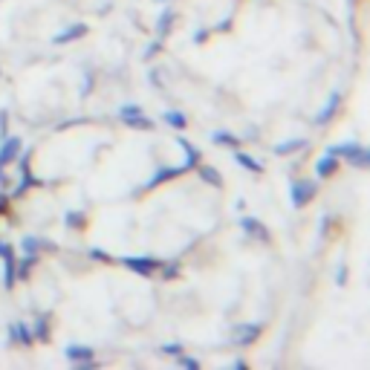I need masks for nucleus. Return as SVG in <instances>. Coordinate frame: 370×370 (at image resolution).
<instances>
[{
	"label": "nucleus",
	"instance_id": "30",
	"mask_svg": "<svg viewBox=\"0 0 370 370\" xmlns=\"http://www.w3.org/2000/svg\"><path fill=\"white\" fill-rule=\"evenodd\" d=\"M90 258H93V260H105V263H113V258H110L105 249H95V246L90 249Z\"/></svg>",
	"mask_w": 370,
	"mask_h": 370
},
{
	"label": "nucleus",
	"instance_id": "15",
	"mask_svg": "<svg viewBox=\"0 0 370 370\" xmlns=\"http://www.w3.org/2000/svg\"><path fill=\"white\" fill-rule=\"evenodd\" d=\"M338 171V157H330V154H324L322 159L315 162V177L318 180H327V177H333Z\"/></svg>",
	"mask_w": 370,
	"mask_h": 370
},
{
	"label": "nucleus",
	"instance_id": "6",
	"mask_svg": "<svg viewBox=\"0 0 370 370\" xmlns=\"http://www.w3.org/2000/svg\"><path fill=\"white\" fill-rule=\"evenodd\" d=\"M0 260H4V286L6 289H15L18 284V275H15V249H12V243H0Z\"/></svg>",
	"mask_w": 370,
	"mask_h": 370
},
{
	"label": "nucleus",
	"instance_id": "24",
	"mask_svg": "<svg viewBox=\"0 0 370 370\" xmlns=\"http://www.w3.org/2000/svg\"><path fill=\"white\" fill-rule=\"evenodd\" d=\"M157 275H162V281H177L183 275V266L177 260H162V266H159Z\"/></svg>",
	"mask_w": 370,
	"mask_h": 370
},
{
	"label": "nucleus",
	"instance_id": "27",
	"mask_svg": "<svg viewBox=\"0 0 370 370\" xmlns=\"http://www.w3.org/2000/svg\"><path fill=\"white\" fill-rule=\"evenodd\" d=\"M162 53V38H157L154 44H147V49L142 53V61H151V58H157Z\"/></svg>",
	"mask_w": 370,
	"mask_h": 370
},
{
	"label": "nucleus",
	"instance_id": "1",
	"mask_svg": "<svg viewBox=\"0 0 370 370\" xmlns=\"http://www.w3.org/2000/svg\"><path fill=\"white\" fill-rule=\"evenodd\" d=\"M113 263H121L125 269H131V272L136 278H154L159 272L162 260L154 258V255H128V258H113Z\"/></svg>",
	"mask_w": 370,
	"mask_h": 370
},
{
	"label": "nucleus",
	"instance_id": "4",
	"mask_svg": "<svg viewBox=\"0 0 370 370\" xmlns=\"http://www.w3.org/2000/svg\"><path fill=\"white\" fill-rule=\"evenodd\" d=\"M315 194H318V185L312 180H292V185H289V197H292L295 209H304L307 203H312Z\"/></svg>",
	"mask_w": 370,
	"mask_h": 370
},
{
	"label": "nucleus",
	"instance_id": "36",
	"mask_svg": "<svg viewBox=\"0 0 370 370\" xmlns=\"http://www.w3.org/2000/svg\"><path fill=\"white\" fill-rule=\"evenodd\" d=\"M232 367H234V370H246V367H249V364H246L243 359H234V362H232Z\"/></svg>",
	"mask_w": 370,
	"mask_h": 370
},
{
	"label": "nucleus",
	"instance_id": "16",
	"mask_svg": "<svg viewBox=\"0 0 370 370\" xmlns=\"http://www.w3.org/2000/svg\"><path fill=\"white\" fill-rule=\"evenodd\" d=\"M177 145L183 147V154H185V165H183L185 171H191V168H197V165H200V159H203V154H200V151H197V147H194V145H191L188 139H183V136H180V139H177Z\"/></svg>",
	"mask_w": 370,
	"mask_h": 370
},
{
	"label": "nucleus",
	"instance_id": "20",
	"mask_svg": "<svg viewBox=\"0 0 370 370\" xmlns=\"http://www.w3.org/2000/svg\"><path fill=\"white\" fill-rule=\"evenodd\" d=\"M174 20H177V12L174 9H165L157 20V38H165L171 29H174Z\"/></svg>",
	"mask_w": 370,
	"mask_h": 370
},
{
	"label": "nucleus",
	"instance_id": "8",
	"mask_svg": "<svg viewBox=\"0 0 370 370\" xmlns=\"http://www.w3.org/2000/svg\"><path fill=\"white\" fill-rule=\"evenodd\" d=\"M234 336V344H240V348H249V344H255L260 338V324H237L232 330Z\"/></svg>",
	"mask_w": 370,
	"mask_h": 370
},
{
	"label": "nucleus",
	"instance_id": "33",
	"mask_svg": "<svg viewBox=\"0 0 370 370\" xmlns=\"http://www.w3.org/2000/svg\"><path fill=\"white\" fill-rule=\"evenodd\" d=\"M90 87H93V72L87 70V72H84V81H81V95H87V93H90Z\"/></svg>",
	"mask_w": 370,
	"mask_h": 370
},
{
	"label": "nucleus",
	"instance_id": "12",
	"mask_svg": "<svg viewBox=\"0 0 370 370\" xmlns=\"http://www.w3.org/2000/svg\"><path fill=\"white\" fill-rule=\"evenodd\" d=\"M338 107H341V93H338V90H333V93H330V98L324 102V107L318 110V116H315V125H327V121H330V119L338 113Z\"/></svg>",
	"mask_w": 370,
	"mask_h": 370
},
{
	"label": "nucleus",
	"instance_id": "21",
	"mask_svg": "<svg viewBox=\"0 0 370 370\" xmlns=\"http://www.w3.org/2000/svg\"><path fill=\"white\" fill-rule=\"evenodd\" d=\"M234 162L240 168H246V171H252V174H260V171H263V165L252 154H243V151H237V147H234Z\"/></svg>",
	"mask_w": 370,
	"mask_h": 370
},
{
	"label": "nucleus",
	"instance_id": "18",
	"mask_svg": "<svg viewBox=\"0 0 370 370\" xmlns=\"http://www.w3.org/2000/svg\"><path fill=\"white\" fill-rule=\"evenodd\" d=\"M197 174H200L203 183H209V185H214V188H223V174H220L217 168L200 162V165H197Z\"/></svg>",
	"mask_w": 370,
	"mask_h": 370
},
{
	"label": "nucleus",
	"instance_id": "32",
	"mask_svg": "<svg viewBox=\"0 0 370 370\" xmlns=\"http://www.w3.org/2000/svg\"><path fill=\"white\" fill-rule=\"evenodd\" d=\"M336 284H338V286H344V284H348V266H344V263H338V272H336Z\"/></svg>",
	"mask_w": 370,
	"mask_h": 370
},
{
	"label": "nucleus",
	"instance_id": "5",
	"mask_svg": "<svg viewBox=\"0 0 370 370\" xmlns=\"http://www.w3.org/2000/svg\"><path fill=\"white\" fill-rule=\"evenodd\" d=\"M20 151H23V145H20V139H18V136H6V139H0V188H4V183H6V177H4L6 165H9L15 157H20Z\"/></svg>",
	"mask_w": 370,
	"mask_h": 370
},
{
	"label": "nucleus",
	"instance_id": "28",
	"mask_svg": "<svg viewBox=\"0 0 370 370\" xmlns=\"http://www.w3.org/2000/svg\"><path fill=\"white\" fill-rule=\"evenodd\" d=\"M183 350H185V348H183L180 341H171V344H162V348H159V353H162V356H174V359H177Z\"/></svg>",
	"mask_w": 370,
	"mask_h": 370
},
{
	"label": "nucleus",
	"instance_id": "29",
	"mask_svg": "<svg viewBox=\"0 0 370 370\" xmlns=\"http://www.w3.org/2000/svg\"><path fill=\"white\" fill-rule=\"evenodd\" d=\"M6 131H9V113H6V110H0V139H6V136H9Z\"/></svg>",
	"mask_w": 370,
	"mask_h": 370
},
{
	"label": "nucleus",
	"instance_id": "19",
	"mask_svg": "<svg viewBox=\"0 0 370 370\" xmlns=\"http://www.w3.org/2000/svg\"><path fill=\"white\" fill-rule=\"evenodd\" d=\"M35 185H41V180L32 177L29 168H20V183H18V188L12 191V197H23V194H27L29 188H35Z\"/></svg>",
	"mask_w": 370,
	"mask_h": 370
},
{
	"label": "nucleus",
	"instance_id": "11",
	"mask_svg": "<svg viewBox=\"0 0 370 370\" xmlns=\"http://www.w3.org/2000/svg\"><path fill=\"white\" fill-rule=\"evenodd\" d=\"M90 32V27L87 23H70V27H64L55 38H53V44H58V46H64V44H70V41H79V38H84Z\"/></svg>",
	"mask_w": 370,
	"mask_h": 370
},
{
	"label": "nucleus",
	"instance_id": "26",
	"mask_svg": "<svg viewBox=\"0 0 370 370\" xmlns=\"http://www.w3.org/2000/svg\"><path fill=\"white\" fill-rule=\"evenodd\" d=\"M64 223H67L70 229H84V226H87V214H84V211H67V214H64Z\"/></svg>",
	"mask_w": 370,
	"mask_h": 370
},
{
	"label": "nucleus",
	"instance_id": "23",
	"mask_svg": "<svg viewBox=\"0 0 370 370\" xmlns=\"http://www.w3.org/2000/svg\"><path fill=\"white\" fill-rule=\"evenodd\" d=\"M211 142L214 145H223V147H232V151H234V147H240V136L237 133H229V131H214L211 133Z\"/></svg>",
	"mask_w": 370,
	"mask_h": 370
},
{
	"label": "nucleus",
	"instance_id": "25",
	"mask_svg": "<svg viewBox=\"0 0 370 370\" xmlns=\"http://www.w3.org/2000/svg\"><path fill=\"white\" fill-rule=\"evenodd\" d=\"M32 327H35L32 338L41 341V344H46V341H49V315H38V322H35Z\"/></svg>",
	"mask_w": 370,
	"mask_h": 370
},
{
	"label": "nucleus",
	"instance_id": "7",
	"mask_svg": "<svg viewBox=\"0 0 370 370\" xmlns=\"http://www.w3.org/2000/svg\"><path fill=\"white\" fill-rule=\"evenodd\" d=\"M20 249H23V255H38V252H55L58 246L53 240L38 237V234H27V237L20 240Z\"/></svg>",
	"mask_w": 370,
	"mask_h": 370
},
{
	"label": "nucleus",
	"instance_id": "17",
	"mask_svg": "<svg viewBox=\"0 0 370 370\" xmlns=\"http://www.w3.org/2000/svg\"><path fill=\"white\" fill-rule=\"evenodd\" d=\"M307 147V139H301V136H295V139H286V142H278L272 151L278 154V157H289V154H298V151H304Z\"/></svg>",
	"mask_w": 370,
	"mask_h": 370
},
{
	"label": "nucleus",
	"instance_id": "14",
	"mask_svg": "<svg viewBox=\"0 0 370 370\" xmlns=\"http://www.w3.org/2000/svg\"><path fill=\"white\" fill-rule=\"evenodd\" d=\"M240 229L249 234V237H258V240H263V243H269V229L260 223L258 217H243L240 220Z\"/></svg>",
	"mask_w": 370,
	"mask_h": 370
},
{
	"label": "nucleus",
	"instance_id": "13",
	"mask_svg": "<svg viewBox=\"0 0 370 370\" xmlns=\"http://www.w3.org/2000/svg\"><path fill=\"white\" fill-rule=\"evenodd\" d=\"M64 356L70 362H76V364H87L95 359V350L87 348V344H70V348H64Z\"/></svg>",
	"mask_w": 370,
	"mask_h": 370
},
{
	"label": "nucleus",
	"instance_id": "34",
	"mask_svg": "<svg viewBox=\"0 0 370 370\" xmlns=\"http://www.w3.org/2000/svg\"><path fill=\"white\" fill-rule=\"evenodd\" d=\"M206 38H209V29H197L194 32V44H203Z\"/></svg>",
	"mask_w": 370,
	"mask_h": 370
},
{
	"label": "nucleus",
	"instance_id": "9",
	"mask_svg": "<svg viewBox=\"0 0 370 370\" xmlns=\"http://www.w3.org/2000/svg\"><path fill=\"white\" fill-rule=\"evenodd\" d=\"M185 174V168L180 165V168H174V165H159L157 168V174L147 180V185L145 188H157V185H162V183H171V180H177V177H183Z\"/></svg>",
	"mask_w": 370,
	"mask_h": 370
},
{
	"label": "nucleus",
	"instance_id": "2",
	"mask_svg": "<svg viewBox=\"0 0 370 370\" xmlns=\"http://www.w3.org/2000/svg\"><path fill=\"white\" fill-rule=\"evenodd\" d=\"M327 154H330V157H338V159H344V162H350V165H356V168H367V162H370V154H367V147H364L362 142L330 145Z\"/></svg>",
	"mask_w": 370,
	"mask_h": 370
},
{
	"label": "nucleus",
	"instance_id": "22",
	"mask_svg": "<svg viewBox=\"0 0 370 370\" xmlns=\"http://www.w3.org/2000/svg\"><path fill=\"white\" fill-rule=\"evenodd\" d=\"M162 121H165V125H171V128H177V131H185L188 128V116L180 113V110H165L162 113Z\"/></svg>",
	"mask_w": 370,
	"mask_h": 370
},
{
	"label": "nucleus",
	"instance_id": "10",
	"mask_svg": "<svg viewBox=\"0 0 370 370\" xmlns=\"http://www.w3.org/2000/svg\"><path fill=\"white\" fill-rule=\"evenodd\" d=\"M9 341L12 344H20V348H29V344L35 341L32 338V327L27 322H12L9 324Z\"/></svg>",
	"mask_w": 370,
	"mask_h": 370
},
{
	"label": "nucleus",
	"instance_id": "31",
	"mask_svg": "<svg viewBox=\"0 0 370 370\" xmlns=\"http://www.w3.org/2000/svg\"><path fill=\"white\" fill-rule=\"evenodd\" d=\"M177 359H180V364H183V367H188V370H200V362L191 359V356H183V353H180Z\"/></svg>",
	"mask_w": 370,
	"mask_h": 370
},
{
	"label": "nucleus",
	"instance_id": "3",
	"mask_svg": "<svg viewBox=\"0 0 370 370\" xmlns=\"http://www.w3.org/2000/svg\"><path fill=\"white\" fill-rule=\"evenodd\" d=\"M119 119L125 121L128 128H133V131H151L154 128V121L145 116V110L139 105H121L119 107Z\"/></svg>",
	"mask_w": 370,
	"mask_h": 370
},
{
	"label": "nucleus",
	"instance_id": "37",
	"mask_svg": "<svg viewBox=\"0 0 370 370\" xmlns=\"http://www.w3.org/2000/svg\"><path fill=\"white\" fill-rule=\"evenodd\" d=\"M0 72H4V70H0Z\"/></svg>",
	"mask_w": 370,
	"mask_h": 370
},
{
	"label": "nucleus",
	"instance_id": "35",
	"mask_svg": "<svg viewBox=\"0 0 370 370\" xmlns=\"http://www.w3.org/2000/svg\"><path fill=\"white\" fill-rule=\"evenodd\" d=\"M6 209H9V197L0 194V214H6Z\"/></svg>",
	"mask_w": 370,
	"mask_h": 370
}]
</instances>
